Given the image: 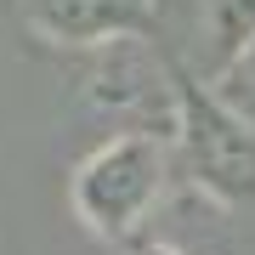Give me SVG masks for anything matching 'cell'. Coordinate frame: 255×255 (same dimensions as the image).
Here are the masks:
<instances>
[{"label":"cell","instance_id":"6da1fadb","mask_svg":"<svg viewBox=\"0 0 255 255\" xmlns=\"http://www.w3.org/2000/svg\"><path fill=\"white\" fill-rule=\"evenodd\" d=\"M176 147L164 130H114L68 170V204L80 227L102 244H125L164 204Z\"/></svg>","mask_w":255,"mask_h":255},{"label":"cell","instance_id":"7a4b0ae2","mask_svg":"<svg viewBox=\"0 0 255 255\" xmlns=\"http://www.w3.org/2000/svg\"><path fill=\"white\" fill-rule=\"evenodd\" d=\"M170 147H182L187 182L227 210H255V119L227 108L204 80L176 74V125Z\"/></svg>","mask_w":255,"mask_h":255},{"label":"cell","instance_id":"3957f363","mask_svg":"<svg viewBox=\"0 0 255 255\" xmlns=\"http://www.w3.org/2000/svg\"><path fill=\"white\" fill-rule=\"evenodd\" d=\"M80 102L85 114L102 119H130L125 130H147L142 119L176 125V68L159 57L147 34H125L91 51V68L80 74Z\"/></svg>","mask_w":255,"mask_h":255},{"label":"cell","instance_id":"277c9868","mask_svg":"<svg viewBox=\"0 0 255 255\" xmlns=\"http://www.w3.org/2000/svg\"><path fill=\"white\" fill-rule=\"evenodd\" d=\"M17 17L28 34L63 51H97L108 40L142 34L153 23V0H17Z\"/></svg>","mask_w":255,"mask_h":255},{"label":"cell","instance_id":"5b68a950","mask_svg":"<svg viewBox=\"0 0 255 255\" xmlns=\"http://www.w3.org/2000/svg\"><path fill=\"white\" fill-rule=\"evenodd\" d=\"M255 40V0H187V63L176 74L216 85Z\"/></svg>","mask_w":255,"mask_h":255},{"label":"cell","instance_id":"8992f818","mask_svg":"<svg viewBox=\"0 0 255 255\" xmlns=\"http://www.w3.org/2000/svg\"><path fill=\"white\" fill-rule=\"evenodd\" d=\"M210 91L227 102V108H238L244 119H255V40H250V51L238 57V63H233L227 74H221V80L210 85Z\"/></svg>","mask_w":255,"mask_h":255},{"label":"cell","instance_id":"52a82bcc","mask_svg":"<svg viewBox=\"0 0 255 255\" xmlns=\"http://www.w3.org/2000/svg\"><path fill=\"white\" fill-rule=\"evenodd\" d=\"M130 255H182L176 244H130Z\"/></svg>","mask_w":255,"mask_h":255}]
</instances>
